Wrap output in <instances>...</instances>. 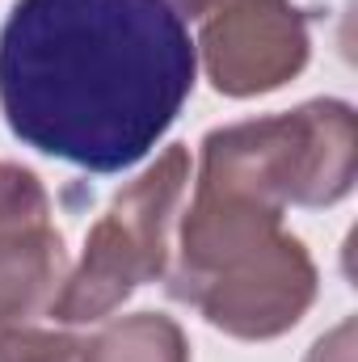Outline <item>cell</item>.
<instances>
[{
    "label": "cell",
    "mask_w": 358,
    "mask_h": 362,
    "mask_svg": "<svg viewBox=\"0 0 358 362\" xmlns=\"http://www.w3.org/2000/svg\"><path fill=\"white\" fill-rule=\"evenodd\" d=\"M178 0H17L0 25L8 131L89 173L139 165L194 93Z\"/></svg>",
    "instance_id": "6da1fadb"
},
{
    "label": "cell",
    "mask_w": 358,
    "mask_h": 362,
    "mask_svg": "<svg viewBox=\"0 0 358 362\" xmlns=\"http://www.w3.org/2000/svg\"><path fill=\"white\" fill-rule=\"evenodd\" d=\"M354 114L342 101H312L295 114L215 131L202 156V185L262 206L337 202L354 177Z\"/></svg>",
    "instance_id": "7a4b0ae2"
},
{
    "label": "cell",
    "mask_w": 358,
    "mask_h": 362,
    "mask_svg": "<svg viewBox=\"0 0 358 362\" xmlns=\"http://www.w3.org/2000/svg\"><path fill=\"white\" fill-rule=\"evenodd\" d=\"M185 181V152L173 148L148 177L93 228L81 274L55 299L59 320H93L110 312L131 286L161 270L165 262V223Z\"/></svg>",
    "instance_id": "3957f363"
},
{
    "label": "cell",
    "mask_w": 358,
    "mask_h": 362,
    "mask_svg": "<svg viewBox=\"0 0 358 362\" xmlns=\"http://www.w3.org/2000/svg\"><path fill=\"white\" fill-rule=\"evenodd\" d=\"M173 291L198 303L211 325L236 337H274L291 329L312 303L316 270L299 240L270 232L202 270L178 274Z\"/></svg>",
    "instance_id": "277c9868"
},
{
    "label": "cell",
    "mask_w": 358,
    "mask_h": 362,
    "mask_svg": "<svg viewBox=\"0 0 358 362\" xmlns=\"http://www.w3.org/2000/svg\"><path fill=\"white\" fill-rule=\"evenodd\" d=\"M207 13L202 51L219 93L278 89L308 59V25L291 0H190Z\"/></svg>",
    "instance_id": "5b68a950"
},
{
    "label": "cell",
    "mask_w": 358,
    "mask_h": 362,
    "mask_svg": "<svg viewBox=\"0 0 358 362\" xmlns=\"http://www.w3.org/2000/svg\"><path fill=\"white\" fill-rule=\"evenodd\" d=\"M59 232L47 215H4L0 219V325L34 312L59 282Z\"/></svg>",
    "instance_id": "8992f818"
},
{
    "label": "cell",
    "mask_w": 358,
    "mask_h": 362,
    "mask_svg": "<svg viewBox=\"0 0 358 362\" xmlns=\"http://www.w3.org/2000/svg\"><path fill=\"white\" fill-rule=\"evenodd\" d=\"M81 362H185V341L173 320L135 316L105 329L93 346H85Z\"/></svg>",
    "instance_id": "52a82bcc"
},
{
    "label": "cell",
    "mask_w": 358,
    "mask_h": 362,
    "mask_svg": "<svg viewBox=\"0 0 358 362\" xmlns=\"http://www.w3.org/2000/svg\"><path fill=\"white\" fill-rule=\"evenodd\" d=\"M0 362H81V346L51 333H13L0 341Z\"/></svg>",
    "instance_id": "ba28073f"
}]
</instances>
